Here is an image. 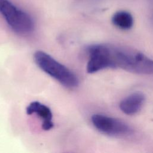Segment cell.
Masks as SVG:
<instances>
[{
    "instance_id": "6da1fadb",
    "label": "cell",
    "mask_w": 153,
    "mask_h": 153,
    "mask_svg": "<svg viewBox=\"0 0 153 153\" xmlns=\"http://www.w3.org/2000/svg\"><path fill=\"white\" fill-rule=\"evenodd\" d=\"M109 47L110 68H121L137 74H153V60L143 53L124 47Z\"/></svg>"
},
{
    "instance_id": "7a4b0ae2",
    "label": "cell",
    "mask_w": 153,
    "mask_h": 153,
    "mask_svg": "<svg viewBox=\"0 0 153 153\" xmlns=\"http://www.w3.org/2000/svg\"><path fill=\"white\" fill-rule=\"evenodd\" d=\"M33 58L40 69L57 80L63 85L73 88L78 85L77 76L50 55L42 51H37L35 53Z\"/></svg>"
},
{
    "instance_id": "3957f363",
    "label": "cell",
    "mask_w": 153,
    "mask_h": 153,
    "mask_svg": "<svg viewBox=\"0 0 153 153\" xmlns=\"http://www.w3.org/2000/svg\"><path fill=\"white\" fill-rule=\"evenodd\" d=\"M0 13L16 32L26 34L34 29V22L31 17L8 0H0Z\"/></svg>"
},
{
    "instance_id": "277c9868",
    "label": "cell",
    "mask_w": 153,
    "mask_h": 153,
    "mask_svg": "<svg viewBox=\"0 0 153 153\" xmlns=\"http://www.w3.org/2000/svg\"><path fill=\"white\" fill-rule=\"evenodd\" d=\"M91 122L99 131L110 136H125L132 131L130 126L124 121L102 114H94L91 117Z\"/></svg>"
},
{
    "instance_id": "5b68a950",
    "label": "cell",
    "mask_w": 153,
    "mask_h": 153,
    "mask_svg": "<svg viewBox=\"0 0 153 153\" xmlns=\"http://www.w3.org/2000/svg\"><path fill=\"white\" fill-rule=\"evenodd\" d=\"M87 51L89 57L86 67L88 73L93 74L110 68L109 45H91L87 47Z\"/></svg>"
},
{
    "instance_id": "8992f818",
    "label": "cell",
    "mask_w": 153,
    "mask_h": 153,
    "mask_svg": "<svg viewBox=\"0 0 153 153\" xmlns=\"http://www.w3.org/2000/svg\"><path fill=\"white\" fill-rule=\"evenodd\" d=\"M26 111L27 115L35 113L42 118V128L44 130H49L53 127L54 124L52 122L53 114L51 109L46 105L39 102L34 101L29 105Z\"/></svg>"
},
{
    "instance_id": "52a82bcc",
    "label": "cell",
    "mask_w": 153,
    "mask_h": 153,
    "mask_svg": "<svg viewBox=\"0 0 153 153\" xmlns=\"http://www.w3.org/2000/svg\"><path fill=\"white\" fill-rule=\"evenodd\" d=\"M145 96L140 92H136L124 98L120 103V108L127 115H134L142 108Z\"/></svg>"
},
{
    "instance_id": "ba28073f",
    "label": "cell",
    "mask_w": 153,
    "mask_h": 153,
    "mask_svg": "<svg viewBox=\"0 0 153 153\" xmlns=\"http://www.w3.org/2000/svg\"><path fill=\"white\" fill-rule=\"evenodd\" d=\"M112 22L114 26L123 30H128L133 25V18L131 14L126 11H119L114 14Z\"/></svg>"
}]
</instances>
